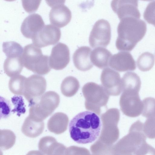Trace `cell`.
Returning a JSON list of instances; mask_svg holds the SVG:
<instances>
[{"instance_id": "6da1fadb", "label": "cell", "mask_w": 155, "mask_h": 155, "mask_svg": "<svg viewBox=\"0 0 155 155\" xmlns=\"http://www.w3.org/2000/svg\"><path fill=\"white\" fill-rule=\"evenodd\" d=\"M143 124L138 120L131 125L129 133L113 145V155H155V149L146 142Z\"/></svg>"}, {"instance_id": "7a4b0ae2", "label": "cell", "mask_w": 155, "mask_h": 155, "mask_svg": "<svg viewBox=\"0 0 155 155\" xmlns=\"http://www.w3.org/2000/svg\"><path fill=\"white\" fill-rule=\"evenodd\" d=\"M101 124L97 114L90 111L81 112L71 120L69 130L71 137L79 144L91 143L99 135Z\"/></svg>"}, {"instance_id": "3957f363", "label": "cell", "mask_w": 155, "mask_h": 155, "mask_svg": "<svg viewBox=\"0 0 155 155\" xmlns=\"http://www.w3.org/2000/svg\"><path fill=\"white\" fill-rule=\"evenodd\" d=\"M120 117L118 109L112 108L101 115L102 128L98 139L91 147L93 155L111 154L113 144L118 139L117 125Z\"/></svg>"}, {"instance_id": "277c9868", "label": "cell", "mask_w": 155, "mask_h": 155, "mask_svg": "<svg viewBox=\"0 0 155 155\" xmlns=\"http://www.w3.org/2000/svg\"><path fill=\"white\" fill-rule=\"evenodd\" d=\"M146 30L145 25H134L126 18L121 19L117 28V49L121 51H131L143 38Z\"/></svg>"}, {"instance_id": "5b68a950", "label": "cell", "mask_w": 155, "mask_h": 155, "mask_svg": "<svg viewBox=\"0 0 155 155\" xmlns=\"http://www.w3.org/2000/svg\"><path fill=\"white\" fill-rule=\"evenodd\" d=\"M60 101L58 93L54 91H47L29 102V116L37 121H43L58 107Z\"/></svg>"}, {"instance_id": "8992f818", "label": "cell", "mask_w": 155, "mask_h": 155, "mask_svg": "<svg viewBox=\"0 0 155 155\" xmlns=\"http://www.w3.org/2000/svg\"><path fill=\"white\" fill-rule=\"evenodd\" d=\"M22 59L26 68L39 75L47 74L51 69L49 56L43 55L41 50L34 44L24 47Z\"/></svg>"}, {"instance_id": "52a82bcc", "label": "cell", "mask_w": 155, "mask_h": 155, "mask_svg": "<svg viewBox=\"0 0 155 155\" xmlns=\"http://www.w3.org/2000/svg\"><path fill=\"white\" fill-rule=\"evenodd\" d=\"M82 92L86 109L100 116L101 107L106 106L109 98L104 87L94 82H88L82 87Z\"/></svg>"}, {"instance_id": "ba28073f", "label": "cell", "mask_w": 155, "mask_h": 155, "mask_svg": "<svg viewBox=\"0 0 155 155\" xmlns=\"http://www.w3.org/2000/svg\"><path fill=\"white\" fill-rule=\"evenodd\" d=\"M123 91L119 101L122 112L125 115L131 117L139 116L143 108L139 91L130 88H125Z\"/></svg>"}, {"instance_id": "9c48e42d", "label": "cell", "mask_w": 155, "mask_h": 155, "mask_svg": "<svg viewBox=\"0 0 155 155\" xmlns=\"http://www.w3.org/2000/svg\"><path fill=\"white\" fill-rule=\"evenodd\" d=\"M110 25L107 20L101 19L94 24L90 33L89 42L92 48L106 47L111 39Z\"/></svg>"}, {"instance_id": "30bf717a", "label": "cell", "mask_w": 155, "mask_h": 155, "mask_svg": "<svg viewBox=\"0 0 155 155\" xmlns=\"http://www.w3.org/2000/svg\"><path fill=\"white\" fill-rule=\"evenodd\" d=\"M61 31L57 27L47 25L38 32L32 39L33 44L38 48L54 45L59 41Z\"/></svg>"}, {"instance_id": "8fae6325", "label": "cell", "mask_w": 155, "mask_h": 155, "mask_svg": "<svg viewBox=\"0 0 155 155\" xmlns=\"http://www.w3.org/2000/svg\"><path fill=\"white\" fill-rule=\"evenodd\" d=\"M102 86L110 95H119L123 90L121 79L119 73L110 68H105L101 76Z\"/></svg>"}, {"instance_id": "7c38bea8", "label": "cell", "mask_w": 155, "mask_h": 155, "mask_svg": "<svg viewBox=\"0 0 155 155\" xmlns=\"http://www.w3.org/2000/svg\"><path fill=\"white\" fill-rule=\"evenodd\" d=\"M46 86V81L44 77L39 75H32L26 78L23 95L29 102L42 95Z\"/></svg>"}, {"instance_id": "4fadbf2b", "label": "cell", "mask_w": 155, "mask_h": 155, "mask_svg": "<svg viewBox=\"0 0 155 155\" xmlns=\"http://www.w3.org/2000/svg\"><path fill=\"white\" fill-rule=\"evenodd\" d=\"M70 61L69 49L68 46L62 43H59L52 49L49 57L51 68L57 70L65 68Z\"/></svg>"}, {"instance_id": "5bb4252c", "label": "cell", "mask_w": 155, "mask_h": 155, "mask_svg": "<svg viewBox=\"0 0 155 155\" xmlns=\"http://www.w3.org/2000/svg\"><path fill=\"white\" fill-rule=\"evenodd\" d=\"M109 65L119 72L134 71L136 69V62L131 54L127 51L119 52L112 56Z\"/></svg>"}, {"instance_id": "9a60e30c", "label": "cell", "mask_w": 155, "mask_h": 155, "mask_svg": "<svg viewBox=\"0 0 155 155\" xmlns=\"http://www.w3.org/2000/svg\"><path fill=\"white\" fill-rule=\"evenodd\" d=\"M44 26L45 23L41 16L38 14H33L24 19L21 31L26 38L32 39Z\"/></svg>"}, {"instance_id": "2e32d148", "label": "cell", "mask_w": 155, "mask_h": 155, "mask_svg": "<svg viewBox=\"0 0 155 155\" xmlns=\"http://www.w3.org/2000/svg\"><path fill=\"white\" fill-rule=\"evenodd\" d=\"M38 149L44 154H65L67 148L63 144L57 142L53 137L47 136L41 138L38 144Z\"/></svg>"}, {"instance_id": "e0dca14e", "label": "cell", "mask_w": 155, "mask_h": 155, "mask_svg": "<svg viewBox=\"0 0 155 155\" xmlns=\"http://www.w3.org/2000/svg\"><path fill=\"white\" fill-rule=\"evenodd\" d=\"M71 18V11L64 5L53 8L49 14L51 23L59 28L63 27L67 25Z\"/></svg>"}, {"instance_id": "ac0fdd59", "label": "cell", "mask_w": 155, "mask_h": 155, "mask_svg": "<svg viewBox=\"0 0 155 155\" xmlns=\"http://www.w3.org/2000/svg\"><path fill=\"white\" fill-rule=\"evenodd\" d=\"M91 49L83 46L77 49L73 55V60L75 67L78 70L86 71L91 69L93 64L90 59Z\"/></svg>"}, {"instance_id": "d6986e66", "label": "cell", "mask_w": 155, "mask_h": 155, "mask_svg": "<svg viewBox=\"0 0 155 155\" xmlns=\"http://www.w3.org/2000/svg\"><path fill=\"white\" fill-rule=\"evenodd\" d=\"M69 122L67 115L62 112H57L48 120L47 127L51 132L56 134H61L67 129Z\"/></svg>"}, {"instance_id": "ffe728a7", "label": "cell", "mask_w": 155, "mask_h": 155, "mask_svg": "<svg viewBox=\"0 0 155 155\" xmlns=\"http://www.w3.org/2000/svg\"><path fill=\"white\" fill-rule=\"evenodd\" d=\"M44 126L43 121H37L28 116L25 118L23 124L21 131L26 136L35 138L42 134Z\"/></svg>"}, {"instance_id": "44dd1931", "label": "cell", "mask_w": 155, "mask_h": 155, "mask_svg": "<svg viewBox=\"0 0 155 155\" xmlns=\"http://www.w3.org/2000/svg\"><path fill=\"white\" fill-rule=\"evenodd\" d=\"M111 56V53L107 49L99 47L91 52L90 59L93 64L102 69L108 67Z\"/></svg>"}, {"instance_id": "7402d4cb", "label": "cell", "mask_w": 155, "mask_h": 155, "mask_svg": "<svg viewBox=\"0 0 155 155\" xmlns=\"http://www.w3.org/2000/svg\"><path fill=\"white\" fill-rule=\"evenodd\" d=\"M23 66L22 56L7 57L3 64L5 73L10 77L20 74L22 70Z\"/></svg>"}, {"instance_id": "603a6c76", "label": "cell", "mask_w": 155, "mask_h": 155, "mask_svg": "<svg viewBox=\"0 0 155 155\" xmlns=\"http://www.w3.org/2000/svg\"><path fill=\"white\" fill-rule=\"evenodd\" d=\"M80 88L79 83L75 78L69 76L62 81L61 86L62 94L66 97H70L74 95Z\"/></svg>"}, {"instance_id": "cb8c5ba5", "label": "cell", "mask_w": 155, "mask_h": 155, "mask_svg": "<svg viewBox=\"0 0 155 155\" xmlns=\"http://www.w3.org/2000/svg\"><path fill=\"white\" fill-rule=\"evenodd\" d=\"M123 90L130 88L139 91L141 85L140 78L136 73L128 72L125 73L121 78Z\"/></svg>"}, {"instance_id": "d4e9b609", "label": "cell", "mask_w": 155, "mask_h": 155, "mask_svg": "<svg viewBox=\"0 0 155 155\" xmlns=\"http://www.w3.org/2000/svg\"><path fill=\"white\" fill-rule=\"evenodd\" d=\"M26 78L21 75H18L11 77L8 83V87L13 94L23 95Z\"/></svg>"}, {"instance_id": "484cf974", "label": "cell", "mask_w": 155, "mask_h": 155, "mask_svg": "<svg viewBox=\"0 0 155 155\" xmlns=\"http://www.w3.org/2000/svg\"><path fill=\"white\" fill-rule=\"evenodd\" d=\"M155 61L154 55L149 52L142 54L138 58L137 64L139 69L141 71L150 70L153 67Z\"/></svg>"}, {"instance_id": "4316f807", "label": "cell", "mask_w": 155, "mask_h": 155, "mask_svg": "<svg viewBox=\"0 0 155 155\" xmlns=\"http://www.w3.org/2000/svg\"><path fill=\"white\" fill-rule=\"evenodd\" d=\"M16 136L14 133L8 129L0 130V148L2 150L11 148L14 145Z\"/></svg>"}, {"instance_id": "83f0119b", "label": "cell", "mask_w": 155, "mask_h": 155, "mask_svg": "<svg viewBox=\"0 0 155 155\" xmlns=\"http://www.w3.org/2000/svg\"><path fill=\"white\" fill-rule=\"evenodd\" d=\"M3 51L7 57L22 56L23 49L19 43L14 41L4 42Z\"/></svg>"}, {"instance_id": "f1b7e54d", "label": "cell", "mask_w": 155, "mask_h": 155, "mask_svg": "<svg viewBox=\"0 0 155 155\" xmlns=\"http://www.w3.org/2000/svg\"><path fill=\"white\" fill-rule=\"evenodd\" d=\"M142 102V115L147 118L155 117V98L147 97L143 100Z\"/></svg>"}, {"instance_id": "f546056e", "label": "cell", "mask_w": 155, "mask_h": 155, "mask_svg": "<svg viewBox=\"0 0 155 155\" xmlns=\"http://www.w3.org/2000/svg\"><path fill=\"white\" fill-rule=\"evenodd\" d=\"M18 95H15L11 98L12 102L14 106L12 112L16 113L17 115L20 116L21 114L25 113L26 109L23 98L21 96Z\"/></svg>"}, {"instance_id": "4dcf8cb0", "label": "cell", "mask_w": 155, "mask_h": 155, "mask_svg": "<svg viewBox=\"0 0 155 155\" xmlns=\"http://www.w3.org/2000/svg\"><path fill=\"white\" fill-rule=\"evenodd\" d=\"M143 130L146 137L155 138V117L147 118L143 124Z\"/></svg>"}, {"instance_id": "1f68e13d", "label": "cell", "mask_w": 155, "mask_h": 155, "mask_svg": "<svg viewBox=\"0 0 155 155\" xmlns=\"http://www.w3.org/2000/svg\"><path fill=\"white\" fill-rule=\"evenodd\" d=\"M23 7L27 13H32L38 9L42 0H21Z\"/></svg>"}, {"instance_id": "d6a6232c", "label": "cell", "mask_w": 155, "mask_h": 155, "mask_svg": "<svg viewBox=\"0 0 155 155\" xmlns=\"http://www.w3.org/2000/svg\"><path fill=\"white\" fill-rule=\"evenodd\" d=\"M0 118H6L10 115L11 111L9 101L3 97H0Z\"/></svg>"}, {"instance_id": "836d02e7", "label": "cell", "mask_w": 155, "mask_h": 155, "mask_svg": "<svg viewBox=\"0 0 155 155\" xmlns=\"http://www.w3.org/2000/svg\"><path fill=\"white\" fill-rule=\"evenodd\" d=\"M84 154L90 155L89 150L87 149L75 146L67 148L65 155Z\"/></svg>"}, {"instance_id": "e575fe53", "label": "cell", "mask_w": 155, "mask_h": 155, "mask_svg": "<svg viewBox=\"0 0 155 155\" xmlns=\"http://www.w3.org/2000/svg\"><path fill=\"white\" fill-rule=\"evenodd\" d=\"M47 5L51 8L64 5L66 0H45Z\"/></svg>"}, {"instance_id": "d590c367", "label": "cell", "mask_w": 155, "mask_h": 155, "mask_svg": "<svg viewBox=\"0 0 155 155\" xmlns=\"http://www.w3.org/2000/svg\"><path fill=\"white\" fill-rule=\"evenodd\" d=\"M4 0L7 1H8V2H12V1H15L16 0Z\"/></svg>"}]
</instances>
